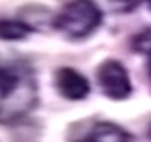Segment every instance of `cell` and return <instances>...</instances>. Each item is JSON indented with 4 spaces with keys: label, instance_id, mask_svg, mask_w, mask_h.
Returning <instances> with one entry per match:
<instances>
[{
    "label": "cell",
    "instance_id": "cell-1",
    "mask_svg": "<svg viewBox=\"0 0 151 142\" xmlns=\"http://www.w3.org/2000/svg\"><path fill=\"white\" fill-rule=\"evenodd\" d=\"M33 79L19 62L0 56V117L25 112L33 102Z\"/></svg>",
    "mask_w": 151,
    "mask_h": 142
},
{
    "label": "cell",
    "instance_id": "cell-2",
    "mask_svg": "<svg viewBox=\"0 0 151 142\" xmlns=\"http://www.w3.org/2000/svg\"><path fill=\"white\" fill-rule=\"evenodd\" d=\"M101 10L92 0H73L55 17V29L67 38L81 41L86 38L100 27Z\"/></svg>",
    "mask_w": 151,
    "mask_h": 142
},
{
    "label": "cell",
    "instance_id": "cell-3",
    "mask_svg": "<svg viewBox=\"0 0 151 142\" xmlns=\"http://www.w3.org/2000/svg\"><path fill=\"white\" fill-rule=\"evenodd\" d=\"M98 83L105 96L111 100H124L132 92V83H130L128 71L124 65L117 60H105L98 69Z\"/></svg>",
    "mask_w": 151,
    "mask_h": 142
},
{
    "label": "cell",
    "instance_id": "cell-4",
    "mask_svg": "<svg viewBox=\"0 0 151 142\" xmlns=\"http://www.w3.org/2000/svg\"><path fill=\"white\" fill-rule=\"evenodd\" d=\"M55 86L59 94L67 100H82L88 96L90 85L82 73L73 67H61L55 73Z\"/></svg>",
    "mask_w": 151,
    "mask_h": 142
},
{
    "label": "cell",
    "instance_id": "cell-5",
    "mask_svg": "<svg viewBox=\"0 0 151 142\" xmlns=\"http://www.w3.org/2000/svg\"><path fill=\"white\" fill-rule=\"evenodd\" d=\"M73 142H132L122 129L113 123H92L82 129Z\"/></svg>",
    "mask_w": 151,
    "mask_h": 142
},
{
    "label": "cell",
    "instance_id": "cell-6",
    "mask_svg": "<svg viewBox=\"0 0 151 142\" xmlns=\"http://www.w3.org/2000/svg\"><path fill=\"white\" fill-rule=\"evenodd\" d=\"M29 33H31V27L21 21H12V19L0 21V38L2 41H21Z\"/></svg>",
    "mask_w": 151,
    "mask_h": 142
},
{
    "label": "cell",
    "instance_id": "cell-7",
    "mask_svg": "<svg viewBox=\"0 0 151 142\" xmlns=\"http://www.w3.org/2000/svg\"><path fill=\"white\" fill-rule=\"evenodd\" d=\"M117 12H132L140 4V0H107Z\"/></svg>",
    "mask_w": 151,
    "mask_h": 142
},
{
    "label": "cell",
    "instance_id": "cell-8",
    "mask_svg": "<svg viewBox=\"0 0 151 142\" xmlns=\"http://www.w3.org/2000/svg\"><path fill=\"white\" fill-rule=\"evenodd\" d=\"M147 73H149V79H151V52H147Z\"/></svg>",
    "mask_w": 151,
    "mask_h": 142
},
{
    "label": "cell",
    "instance_id": "cell-9",
    "mask_svg": "<svg viewBox=\"0 0 151 142\" xmlns=\"http://www.w3.org/2000/svg\"><path fill=\"white\" fill-rule=\"evenodd\" d=\"M147 136L151 138V123H149V127H147Z\"/></svg>",
    "mask_w": 151,
    "mask_h": 142
},
{
    "label": "cell",
    "instance_id": "cell-10",
    "mask_svg": "<svg viewBox=\"0 0 151 142\" xmlns=\"http://www.w3.org/2000/svg\"><path fill=\"white\" fill-rule=\"evenodd\" d=\"M147 4H149V10H151V0H147Z\"/></svg>",
    "mask_w": 151,
    "mask_h": 142
}]
</instances>
